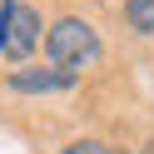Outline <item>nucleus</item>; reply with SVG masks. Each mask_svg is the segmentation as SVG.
Segmentation results:
<instances>
[{
  "label": "nucleus",
  "mask_w": 154,
  "mask_h": 154,
  "mask_svg": "<svg viewBox=\"0 0 154 154\" xmlns=\"http://www.w3.org/2000/svg\"><path fill=\"white\" fill-rule=\"evenodd\" d=\"M75 85H80V75H70V70H30V65H25V70H15L10 75V90L15 94H55V90H75Z\"/></svg>",
  "instance_id": "obj_3"
},
{
  "label": "nucleus",
  "mask_w": 154,
  "mask_h": 154,
  "mask_svg": "<svg viewBox=\"0 0 154 154\" xmlns=\"http://www.w3.org/2000/svg\"><path fill=\"white\" fill-rule=\"evenodd\" d=\"M35 45H40V15L25 0H5V10H0V50L10 60H25Z\"/></svg>",
  "instance_id": "obj_2"
},
{
  "label": "nucleus",
  "mask_w": 154,
  "mask_h": 154,
  "mask_svg": "<svg viewBox=\"0 0 154 154\" xmlns=\"http://www.w3.org/2000/svg\"><path fill=\"white\" fill-rule=\"evenodd\" d=\"M124 20L134 35H154V0H124Z\"/></svg>",
  "instance_id": "obj_4"
},
{
  "label": "nucleus",
  "mask_w": 154,
  "mask_h": 154,
  "mask_svg": "<svg viewBox=\"0 0 154 154\" xmlns=\"http://www.w3.org/2000/svg\"><path fill=\"white\" fill-rule=\"evenodd\" d=\"M144 154H154V144H144Z\"/></svg>",
  "instance_id": "obj_6"
},
{
  "label": "nucleus",
  "mask_w": 154,
  "mask_h": 154,
  "mask_svg": "<svg viewBox=\"0 0 154 154\" xmlns=\"http://www.w3.org/2000/svg\"><path fill=\"white\" fill-rule=\"evenodd\" d=\"M60 154H114L104 139H75V144H65Z\"/></svg>",
  "instance_id": "obj_5"
},
{
  "label": "nucleus",
  "mask_w": 154,
  "mask_h": 154,
  "mask_svg": "<svg viewBox=\"0 0 154 154\" xmlns=\"http://www.w3.org/2000/svg\"><path fill=\"white\" fill-rule=\"evenodd\" d=\"M45 55H50L55 70H70V75H85L90 65H100V35H94L90 20L80 15H65L45 30Z\"/></svg>",
  "instance_id": "obj_1"
}]
</instances>
